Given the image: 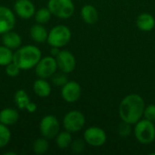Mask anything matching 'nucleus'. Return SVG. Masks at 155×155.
I'll return each mask as SVG.
<instances>
[{
    "mask_svg": "<svg viewBox=\"0 0 155 155\" xmlns=\"http://www.w3.org/2000/svg\"><path fill=\"white\" fill-rule=\"evenodd\" d=\"M145 103L137 94H131L124 97L119 104V116L123 122L135 124L143 116Z\"/></svg>",
    "mask_w": 155,
    "mask_h": 155,
    "instance_id": "f257e3e1",
    "label": "nucleus"
},
{
    "mask_svg": "<svg viewBox=\"0 0 155 155\" xmlns=\"http://www.w3.org/2000/svg\"><path fill=\"white\" fill-rule=\"evenodd\" d=\"M42 58L41 51L38 47L29 45L19 47L14 53L13 62L15 63L21 70H29L37 64Z\"/></svg>",
    "mask_w": 155,
    "mask_h": 155,
    "instance_id": "f03ea898",
    "label": "nucleus"
},
{
    "mask_svg": "<svg viewBox=\"0 0 155 155\" xmlns=\"http://www.w3.org/2000/svg\"><path fill=\"white\" fill-rule=\"evenodd\" d=\"M134 136L142 144H150L155 141V126L153 122L147 119H141L135 124Z\"/></svg>",
    "mask_w": 155,
    "mask_h": 155,
    "instance_id": "7ed1b4c3",
    "label": "nucleus"
},
{
    "mask_svg": "<svg viewBox=\"0 0 155 155\" xmlns=\"http://www.w3.org/2000/svg\"><path fill=\"white\" fill-rule=\"evenodd\" d=\"M71 37V30L64 25H58L53 27L48 33L47 43L53 47L61 48L70 42Z\"/></svg>",
    "mask_w": 155,
    "mask_h": 155,
    "instance_id": "20e7f679",
    "label": "nucleus"
},
{
    "mask_svg": "<svg viewBox=\"0 0 155 155\" xmlns=\"http://www.w3.org/2000/svg\"><path fill=\"white\" fill-rule=\"evenodd\" d=\"M47 7L52 15L61 19L70 18L74 12V5L72 0H49Z\"/></svg>",
    "mask_w": 155,
    "mask_h": 155,
    "instance_id": "39448f33",
    "label": "nucleus"
},
{
    "mask_svg": "<svg viewBox=\"0 0 155 155\" xmlns=\"http://www.w3.org/2000/svg\"><path fill=\"white\" fill-rule=\"evenodd\" d=\"M85 124V117L84 114L77 110L68 112L63 119L64 128L70 133H77L81 131Z\"/></svg>",
    "mask_w": 155,
    "mask_h": 155,
    "instance_id": "423d86ee",
    "label": "nucleus"
},
{
    "mask_svg": "<svg viewBox=\"0 0 155 155\" xmlns=\"http://www.w3.org/2000/svg\"><path fill=\"white\" fill-rule=\"evenodd\" d=\"M39 130L42 136L47 140L55 138L60 130V124L58 119L54 115L45 116L40 122Z\"/></svg>",
    "mask_w": 155,
    "mask_h": 155,
    "instance_id": "0eeeda50",
    "label": "nucleus"
},
{
    "mask_svg": "<svg viewBox=\"0 0 155 155\" xmlns=\"http://www.w3.org/2000/svg\"><path fill=\"white\" fill-rule=\"evenodd\" d=\"M57 68L55 57L45 56L41 58L35 65V74L39 78L47 79L52 77L56 73Z\"/></svg>",
    "mask_w": 155,
    "mask_h": 155,
    "instance_id": "6e6552de",
    "label": "nucleus"
},
{
    "mask_svg": "<svg viewBox=\"0 0 155 155\" xmlns=\"http://www.w3.org/2000/svg\"><path fill=\"white\" fill-rule=\"evenodd\" d=\"M84 142L94 147H99L105 143L107 136L105 132L97 126H92L87 128L84 133Z\"/></svg>",
    "mask_w": 155,
    "mask_h": 155,
    "instance_id": "1a4fd4ad",
    "label": "nucleus"
},
{
    "mask_svg": "<svg viewBox=\"0 0 155 155\" xmlns=\"http://www.w3.org/2000/svg\"><path fill=\"white\" fill-rule=\"evenodd\" d=\"M55 60L57 63V67L61 70V72L64 74H70L75 69V57L71 52L67 50L60 51L55 56Z\"/></svg>",
    "mask_w": 155,
    "mask_h": 155,
    "instance_id": "9d476101",
    "label": "nucleus"
},
{
    "mask_svg": "<svg viewBox=\"0 0 155 155\" xmlns=\"http://www.w3.org/2000/svg\"><path fill=\"white\" fill-rule=\"evenodd\" d=\"M82 94L81 85L75 81H68L64 86H62L61 95L62 98L67 103L77 102Z\"/></svg>",
    "mask_w": 155,
    "mask_h": 155,
    "instance_id": "9b49d317",
    "label": "nucleus"
},
{
    "mask_svg": "<svg viewBox=\"0 0 155 155\" xmlns=\"http://www.w3.org/2000/svg\"><path fill=\"white\" fill-rule=\"evenodd\" d=\"M15 25V17L13 11L5 6H0V35L11 31Z\"/></svg>",
    "mask_w": 155,
    "mask_h": 155,
    "instance_id": "f8f14e48",
    "label": "nucleus"
},
{
    "mask_svg": "<svg viewBox=\"0 0 155 155\" xmlns=\"http://www.w3.org/2000/svg\"><path fill=\"white\" fill-rule=\"evenodd\" d=\"M14 9L16 15L23 19H29L35 13V7L30 0H16Z\"/></svg>",
    "mask_w": 155,
    "mask_h": 155,
    "instance_id": "ddd939ff",
    "label": "nucleus"
},
{
    "mask_svg": "<svg viewBox=\"0 0 155 155\" xmlns=\"http://www.w3.org/2000/svg\"><path fill=\"white\" fill-rule=\"evenodd\" d=\"M2 43L3 45L15 50V49H18L21 46L22 44V37L20 36L19 34L11 31H8L5 34H3L2 36Z\"/></svg>",
    "mask_w": 155,
    "mask_h": 155,
    "instance_id": "4468645a",
    "label": "nucleus"
},
{
    "mask_svg": "<svg viewBox=\"0 0 155 155\" xmlns=\"http://www.w3.org/2000/svg\"><path fill=\"white\" fill-rule=\"evenodd\" d=\"M136 25L139 30L143 32L152 31L155 26L154 17L148 13H143L136 19Z\"/></svg>",
    "mask_w": 155,
    "mask_h": 155,
    "instance_id": "2eb2a0df",
    "label": "nucleus"
},
{
    "mask_svg": "<svg viewBox=\"0 0 155 155\" xmlns=\"http://www.w3.org/2000/svg\"><path fill=\"white\" fill-rule=\"evenodd\" d=\"M81 17L88 25H94L99 18L97 9L92 5H85L81 9Z\"/></svg>",
    "mask_w": 155,
    "mask_h": 155,
    "instance_id": "dca6fc26",
    "label": "nucleus"
},
{
    "mask_svg": "<svg viewBox=\"0 0 155 155\" xmlns=\"http://www.w3.org/2000/svg\"><path fill=\"white\" fill-rule=\"evenodd\" d=\"M33 90L37 96L41 98H45L51 94V85L45 79L39 78L34 82Z\"/></svg>",
    "mask_w": 155,
    "mask_h": 155,
    "instance_id": "f3484780",
    "label": "nucleus"
},
{
    "mask_svg": "<svg viewBox=\"0 0 155 155\" xmlns=\"http://www.w3.org/2000/svg\"><path fill=\"white\" fill-rule=\"evenodd\" d=\"M19 119V114L13 108H5L0 111V123L5 125H13Z\"/></svg>",
    "mask_w": 155,
    "mask_h": 155,
    "instance_id": "a211bd4d",
    "label": "nucleus"
},
{
    "mask_svg": "<svg viewBox=\"0 0 155 155\" xmlns=\"http://www.w3.org/2000/svg\"><path fill=\"white\" fill-rule=\"evenodd\" d=\"M30 36L36 43H45L47 41L48 32L45 26H43L41 24H37L34 25L30 28Z\"/></svg>",
    "mask_w": 155,
    "mask_h": 155,
    "instance_id": "6ab92c4d",
    "label": "nucleus"
},
{
    "mask_svg": "<svg viewBox=\"0 0 155 155\" xmlns=\"http://www.w3.org/2000/svg\"><path fill=\"white\" fill-rule=\"evenodd\" d=\"M72 142H73V139H72L71 133L66 130L64 132L59 133L55 137V143L62 150L68 148L71 145Z\"/></svg>",
    "mask_w": 155,
    "mask_h": 155,
    "instance_id": "aec40b11",
    "label": "nucleus"
},
{
    "mask_svg": "<svg viewBox=\"0 0 155 155\" xmlns=\"http://www.w3.org/2000/svg\"><path fill=\"white\" fill-rule=\"evenodd\" d=\"M14 101L16 106L21 110H25L27 104L31 102L27 93L24 90H17L15 92V96H14Z\"/></svg>",
    "mask_w": 155,
    "mask_h": 155,
    "instance_id": "412c9836",
    "label": "nucleus"
},
{
    "mask_svg": "<svg viewBox=\"0 0 155 155\" xmlns=\"http://www.w3.org/2000/svg\"><path fill=\"white\" fill-rule=\"evenodd\" d=\"M49 149V143L46 138L42 137L36 139L33 143V152L35 154H45Z\"/></svg>",
    "mask_w": 155,
    "mask_h": 155,
    "instance_id": "4be33fe9",
    "label": "nucleus"
},
{
    "mask_svg": "<svg viewBox=\"0 0 155 155\" xmlns=\"http://www.w3.org/2000/svg\"><path fill=\"white\" fill-rule=\"evenodd\" d=\"M14 58V53L12 52V49L1 45L0 46V65L1 66H5L8 64L13 62Z\"/></svg>",
    "mask_w": 155,
    "mask_h": 155,
    "instance_id": "5701e85b",
    "label": "nucleus"
},
{
    "mask_svg": "<svg viewBox=\"0 0 155 155\" xmlns=\"http://www.w3.org/2000/svg\"><path fill=\"white\" fill-rule=\"evenodd\" d=\"M52 13L48 9V7H43L38 9L35 13V19L37 22V24H46L51 19Z\"/></svg>",
    "mask_w": 155,
    "mask_h": 155,
    "instance_id": "b1692460",
    "label": "nucleus"
},
{
    "mask_svg": "<svg viewBox=\"0 0 155 155\" xmlns=\"http://www.w3.org/2000/svg\"><path fill=\"white\" fill-rule=\"evenodd\" d=\"M11 139V132L7 125L0 123V148L5 147Z\"/></svg>",
    "mask_w": 155,
    "mask_h": 155,
    "instance_id": "393cba45",
    "label": "nucleus"
},
{
    "mask_svg": "<svg viewBox=\"0 0 155 155\" xmlns=\"http://www.w3.org/2000/svg\"><path fill=\"white\" fill-rule=\"evenodd\" d=\"M66 74L64 73H59V74H54L52 76V83L55 85V86H64L67 82H68V78L65 75Z\"/></svg>",
    "mask_w": 155,
    "mask_h": 155,
    "instance_id": "a878e982",
    "label": "nucleus"
},
{
    "mask_svg": "<svg viewBox=\"0 0 155 155\" xmlns=\"http://www.w3.org/2000/svg\"><path fill=\"white\" fill-rule=\"evenodd\" d=\"M20 71L21 69L19 68V66L14 62L5 65V73L10 77H16L19 74Z\"/></svg>",
    "mask_w": 155,
    "mask_h": 155,
    "instance_id": "bb28decb",
    "label": "nucleus"
},
{
    "mask_svg": "<svg viewBox=\"0 0 155 155\" xmlns=\"http://www.w3.org/2000/svg\"><path fill=\"white\" fill-rule=\"evenodd\" d=\"M132 124L123 122L118 127V134L122 137H128L132 134Z\"/></svg>",
    "mask_w": 155,
    "mask_h": 155,
    "instance_id": "cd10ccee",
    "label": "nucleus"
},
{
    "mask_svg": "<svg viewBox=\"0 0 155 155\" xmlns=\"http://www.w3.org/2000/svg\"><path fill=\"white\" fill-rule=\"evenodd\" d=\"M84 143H85L84 140H82V139H77L75 141H73L71 143V149L73 153H81L84 150V147H85Z\"/></svg>",
    "mask_w": 155,
    "mask_h": 155,
    "instance_id": "c85d7f7f",
    "label": "nucleus"
},
{
    "mask_svg": "<svg viewBox=\"0 0 155 155\" xmlns=\"http://www.w3.org/2000/svg\"><path fill=\"white\" fill-rule=\"evenodd\" d=\"M143 116L145 119L154 123L155 122V104H152L148 106H145L144 112H143Z\"/></svg>",
    "mask_w": 155,
    "mask_h": 155,
    "instance_id": "c756f323",
    "label": "nucleus"
},
{
    "mask_svg": "<svg viewBox=\"0 0 155 155\" xmlns=\"http://www.w3.org/2000/svg\"><path fill=\"white\" fill-rule=\"evenodd\" d=\"M36 108H37V107H36V104H34V103H32V102H30V103L27 104L25 110H27L29 113H34V112L36 110Z\"/></svg>",
    "mask_w": 155,
    "mask_h": 155,
    "instance_id": "7c9ffc66",
    "label": "nucleus"
},
{
    "mask_svg": "<svg viewBox=\"0 0 155 155\" xmlns=\"http://www.w3.org/2000/svg\"><path fill=\"white\" fill-rule=\"evenodd\" d=\"M59 52H60V50H59L58 47H53V46H52V48H51V50H50V53H51L52 56H54V57H55V56L58 54Z\"/></svg>",
    "mask_w": 155,
    "mask_h": 155,
    "instance_id": "2f4dec72",
    "label": "nucleus"
},
{
    "mask_svg": "<svg viewBox=\"0 0 155 155\" xmlns=\"http://www.w3.org/2000/svg\"><path fill=\"white\" fill-rule=\"evenodd\" d=\"M5 155H8V154H12V155H15V153H5Z\"/></svg>",
    "mask_w": 155,
    "mask_h": 155,
    "instance_id": "473e14b6",
    "label": "nucleus"
}]
</instances>
